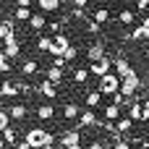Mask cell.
I'll list each match as a JSON object with an SVG mask.
<instances>
[{"label":"cell","instance_id":"3957f363","mask_svg":"<svg viewBox=\"0 0 149 149\" xmlns=\"http://www.w3.org/2000/svg\"><path fill=\"white\" fill-rule=\"evenodd\" d=\"M141 86H144V84H141V79H139V73H136V71H131L128 76H123V79H120V92H123L126 97H134Z\"/></svg>","mask_w":149,"mask_h":149},{"label":"cell","instance_id":"6da1fadb","mask_svg":"<svg viewBox=\"0 0 149 149\" xmlns=\"http://www.w3.org/2000/svg\"><path fill=\"white\" fill-rule=\"evenodd\" d=\"M24 139H26L34 149H42L45 144H50V141H58V139H55V134H52V131H47V128H29Z\"/></svg>","mask_w":149,"mask_h":149},{"label":"cell","instance_id":"83f0119b","mask_svg":"<svg viewBox=\"0 0 149 149\" xmlns=\"http://www.w3.org/2000/svg\"><path fill=\"white\" fill-rule=\"evenodd\" d=\"M92 18L100 21V24H107V21H110V10H107V8H97V10L92 13Z\"/></svg>","mask_w":149,"mask_h":149},{"label":"cell","instance_id":"d6986e66","mask_svg":"<svg viewBox=\"0 0 149 149\" xmlns=\"http://www.w3.org/2000/svg\"><path fill=\"white\" fill-rule=\"evenodd\" d=\"M8 113L13 120H24L26 118V105L24 102H16V105H8Z\"/></svg>","mask_w":149,"mask_h":149},{"label":"cell","instance_id":"e575fe53","mask_svg":"<svg viewBox=\"0 0 149 149\" xmlns=\"http://www.w3.org/2000/svg\"><path fill=\"white\" fill-rule=\"evenodd\" d=\"M136 10L147 13V10H149V0H136Z\"/></svg>","mask_w":149,"mask_h":149},{"label":"cell","instance_id":"ba28073f","mask_svg":"<svg viewBox=\"0 0 149 149\" xmlns=\"http://www.w3.org/2000/svg\"><path fill=\"white\" fill-rule=\"evenodd\" d=\"M5 42V47H3V52L13 60V58H21V42H18V37L13 34V37H8V39H3Z\"/></svg>","mask_w":149,"mask_h":149},{"label":"cell","instance_id":"ffe728a7","mask_svg":"<svg viewBox=\"0 0 149 149\" xmlns=\"http://www.w3.org/2000/svg\"><path fill=\"white\" fill-rule=\"evenodd\" d=\"M131 71H134V68H131V63H128L126 58H115V73H118L120 79H123V76H128Z\"/></svg>","mask_w":149,"mask_h":149},{"label":"cell","instance_id":"52a82bcc","mask_svg":"<svg viewBox=\"0 0 149 149\" xmlns=\"http://www.w3.org/2000/svg\"><path fill=\"white\" fill-rule=\"evenodd\" d=\"M105 55H107L105 39H97V42H92V45H89V50H86V58H89V63H94V60H102Z\"/></svg>","mask_w":149,"mask_h":149},{"label":"cell","instance_id":"4fadbf2b","mask_svg":"<svg viewBox=\"0 0 149 149\" xmlns=\"http://www.w3.org/2000/svg\"><path fill=\"white\" fill-rule=\"evenodd\" d=\"M102 97H105V94H102V92L94 86V89H92V92L84 97V105H86V107H94V110H97V107L102 105Z\"/></svg>","mask_w":149,"mask_h":149},{"label":"cell","instance_id":"f546056e","mask_svg":"<svg viewBox=\"0 0 149 149\" xmlns=\"http://www.w3.org/2000/svg\"><path fill=\"white\" fill-rule=\"evenodd\" d=\"M0 71H3L5 76H8L10 71H13V65H10V58H8L5 52H0Z\"/></svg>","mask_w":149,"mask_h":149},{"label":"cell","instance_id":"cb8c5ba5","mask_svg":"<svg viewBox=\"0 0 149 149\" xmlns=\"http://www.w3.org/2000/svg\"><path fill=\"white\" fill-rule=\"evenodd\" d=\"M37 5H39V10H45V13H55L63 3H60V0H37Z\"/></svg>","mask_w":149,"mask_h":149},{"label":"cell","instance_id":"277c9868","mask_svg":"<svg viewBox=\"0 0 149 149\" xmlns=\"http://www.w3.org/2000/svg\"><path fill=\"white\" fill-rule=\"evenodd\" d=\"M79 128H102V120L94 115V107H84L81 115H79Z\"/></svg>","mask_w":149,"mask_h":149},{"label":"cell","instance_id":"484cf974","mask_svg":"<svg viewBox=\"0 0 149 149\" xmlns=\"http://www.w3.org/2000/svg\"><path fill=\"white\" fill-rule=\"evenodd\" d=\"M118 21H120L123 26H131V24L136 21V13H134V10H128V8H123V10L118 13Z\"/></svg>","mask_w":149,"mask_h":149},{"label":"cell","instance_id":"f1b7e54d","mask_svg":"<svg viewBox=\"0 0 149 149\" xmlns=\"http://www.w3.org/2000/svg\"><path fill=\"white\" fill-rule=\"evenodd\" d=\"M10 113H8V107H3L0 110V131H5V128H10Z\"/></svg>","mask_w":149,"mask_h":149},{"label":"cell","instance_id":"4dcf8cb0","mask_svg":"<svg viewBox=\"0 0 149 149\" xmlns=\"http://www.w3.org/2000/svg\"><path fill=\"white\" fill-rule=\"evenodd\" d=\"M86 31H89V34H100V31H102V24L94 21V18H89V21H86Z\"/></svg>","mask_w":149,"mask_h":149},{"label":"cell","instance_id":"f6af8a7d","mask_svg":"<svg viewBox=\"0 0 149 149\" xmlns=\"http://www.w3.org/2000/svg\"><path fill=\"white\" fill-rule=\"evenodd\" d=\"M147 58H149V47H147Z\"/></svg>","mask_w":149,"mask_h":149},{"label":"cell","instance_id":"836d02e7","mask_svg":"<svg viewBox=\"0 0 149 149\" xmlns=\"http://www.w3.org/2000/svg\"><path fill=\"white\" fill-rule=\"evenodd\" d=\"M55 45H60V47H71V39H68L65 34L58 31V34H55Z\"/></svg>","mask_w":149,"mask_h":149},{"label":"cell","instance_id":"ac0fdd59","mask_svg":"<svg viewBox=\"0 0 149 149\" xmlns=\"http://www.w3.org/2000/svg\"><path fill=\"white\" fill-rule=\"evenodd\" d=\"M16 144H18V131L10 126V128H5V131H3V147L8 149V147H16Z\"/></svg>","mask_w":149,"mask_h":149},{"label":"cell","instance_id":"8992f818","mask_svg":"<svg viewBox=\"0 0 149 149\" xmlns=\"http://www.w3.org/2000/svg\"><path fill=\"white\" fill-rule=\"evenodd\" d=\"M58 144H60V149H68V147H73V144H81V128H79V126H76V128H68L65 134L58 136Z\"/></svg>","mask_w":149,"mask_h":149},{"label":"cell","instance_id":"e0dca14e","mask_svg":"<svg viewBox=\"0 0 149 149\" xmlns=\"http://www.w3.org/2000/svg\"><path fill=\"white\" fill-rule=\"evenodd\" d=\"M31 16H34V13L29 10V5H16V10H13V18H16L18 24H29Z\"/></svg>","mask_w":149,"mask_h":149},{"label":"cell","instance_id":"9c48e42d","mask_svg":"<svg viewBox=\"0 0 149 149\" xmlns=\"http://www.w3.org/2000/svg\"><path fill=\"white\" fill-rule=\"evenodd\" d=\"M18 94H21L18 84H16L13 79H5V81H3V86H0V97H3V100H8V97H18Z\"/></svg>","mask_w":149,"mask_h":149},{"label":"cell","instance_id":"ab89813d","mask_svg":"<svg viewBox=\"0 0 149 149\" xmlns=\"http://www.w3.org/2000/svg\"><path fill=\"white\" fill-rule=\"evenodd\" d=\"M16 5H31V0H16Z\"/></svg>","mask_w":149,"mask_h":149},{"label":"cell","instance_id":"9a60e30c","mask_svg":"<svg viewBox=\"0 0 149 149\" xmlns=\"http://www.w3.org/2000/svg\"><path fill=\"white\" fill-rule=\"evenodd\" d=\"M47 26V18H45V10H39V13H34L31 18H29V29L31 31H42Z\"/></svg>","mask_w":149,"mask_h":149},{"label":"cell","instance_id":"7c38bea8","mask_svg":"<svg viewBox=\"0 0 149 149\" xmlns=\"http://www.w3.org/2000/svg\"><path fill=\"white\" fill-rule=\"evenodd\" d=\"M45 79H50V81H55V84L60 86V84H63V79H65V68L50 65V68H45Z\"/></svg>","mask_w":149,"mask_h":149},{"label":"cell","instance_id":"7a4b0ae2","mask_svg":"<svg viewBox=\"0 0 149 149\" xmlns=\"http://www.w3.org/2000/svg\"><path fill=\"white\" fill-rule=\"evenodd\" d=\"M97 89L105 94V97H113L118 89H120V76L115 73V71H110V73H105L102 79H100V84H97Z\"/></svg>","mask_w":149,"mask_h":149},{"label":"cell","instance_id":"7bdbcfd3","mask_svg":"<svg viewBox=\"0 0 149 149\" xmlns=\"http://www.w3.org/2000/svg\"><path fill=\"white\" fill-rule=\"evenodd\" d=\"M60 3H63V5H73V0H60Z\"/></svg>","mask_w":149,"mask_h":149},{"label":"cell","instance_id":"f35d334b","mask_svg":"<svg viewBox=\"0 0 149 149\" xmlns=\"http://www.w3.org/2000/svg\"><path fill=\"white\" fill-rule=\"evenodd\" d=\"M42 149H60V144H55V141H50V144H45Z\"/></svg>","mask_w":149,"mask_h":149},{"label":"cell","instance_id":"60d3db41","mask_svg":"<svg viewBox=\"0 0 149 149\" xmlns=\"http://www.w3.org/2000/svg\"><path fill=\"white\" fill-rule=\"evenodd\" d=\"M141 24H144V26L149 29V16H147V13H144V18H141Z\"/></svg>","mask_w":149,"mask_h":149},{"label":"cell","instance_id":"8d00e7d4","mask_svg":"<svg viewBox=\"0 0 149 149\" xmlns=\"http://www.w3.org/2000/svg\"><path fill=\"white\" fill-rule=\"evenodd\" d=\"M86 149H110V147H107V144H102V141H92Z\"/></svg>","mask_w":149,"mask_h":149},{"label":"cell","instance_id":"d590c367","mask_svg":"<svg viewBox=\"0 0 149 149\" xmlns=\"http://www.w3.org/2000/svg\"><path fill=\"white\" fill-rule=\"evenodd\" d=\"M89 3H92V0H73V5H71V8H86Z\"/></svg>","mask_w":149,"mask_h":149},{"label":"cell","instance_id":"603a6c76","mask_svg":"<svg viewBox=\"0 0 149 149\" xmlns=\"http://www.w3.org/2000/svg\"><path fill=\"white\" fill-rule=\"evenodd\" d=\"M120 105H115V102H110V105H105V120H118L120 118Z\"/></svg>","mask_w":149,"mask_h":149},{"label":"cell","instance_id":"30bf717a","mask_svg":"<svg viewBox=\"0 0 149 149\" xmlns=\"http://www.w3.org/2000/svg\"><path fill=\"white\" fill-rule=\"evenodd\" d=\"M37 92H42L47 100H55V97H58V84H55V81H50V79H42V81H39V86H37Z\"/></svg>","mask_w":149,"mask_h":149},{"label":"cell","instance_id":"bcb514c9","mask_svg":"<svg viewBox=\"0 0 149 149\" xmlns=\"http://www.w3.org/2000/svg\"><path fill=\"white\" fill-rule=\"evenodd\" d=\"M5 3H8V0H5Z\"/></svg>","mask_w":149,"mask_h":149},{"label":"cell","instance_id":"d6a6232c","mask_svg":"<svg viewBox=\"0 0 149 149\" xmlns=\"http://www.w3.org/2000/svg\"><path fill=\"white\" fill-rule=\"evenodd\" d=\"M71 18L84 21V18H86V8H73V10H71Z\"/></svg>","mask_w":149,"mask_h":149},{"label":"cell","instance_id":"2e32d148","mask_svg":"<svg viewBox=\"0 0 149 149\" xmlns=\"http://www.w3.org/2000/svg\"><path fill=\"white\" fill-rule=\"evenodd\" d=\"M16 34V18H3V24H0V37L3 39H8V37H13Z\"/></svg>","mask_w":149,"mask_h":149},{"label":"cell","instance_id":"44dd1931","mask_svg":"<svg viewBox=\"0 0 149 149\" xmlns=\"http://www.w3.org/2000/svg\"><path fill=\"white\" fill-rule=\"evenodd\" d=\"M37 118H39V120H52V118H55V107L47 105V102L39 105V107H37Z\"/></svg>","mask_w":149,"mask_h":149},{"label":"cell","instance_id":"d4e9b609","mask_svg":"<svg viewBox=\"0 0 149 149\" xmlns=\"http://www.w3.org/2000/svg\"><path fill=\"white\" fill-rule=\"evenodd\" d=\"M39 71V63L37 60H24L21 63V76H34Z\"/></svg>","mask_w":149,"mask_h":149},{"label":"cell","instance_id":"7402d4cb","mask_svg":"<svg viewBox=\"0 0 149 149\" xmlns=\"http://www.w3.org/2000/svg\"><path fill=\"white\" fill-rule=\"evenodd\" d=\"M89 76H92L89 65H86V68L81 65V68H76V71H73V84H86V81H89Z\"/></svg>","mask_w":149,"mask_h":149},{"label":"cell","instance_id":"ee69618b","mask_svg":"<svg viewBox=\"0 0 149 149\" xmlns=\"http://www.w3.org/2000/svg\"><path fill=\"white\" fill-rule=\"evenodd\" d=\"M68 149H84V147H81V144H73V147H68Z\"/></svg>","mask_w":149,"mask_h":149},{"label":"cell","instance_id":"4316f807","mask_svg":"<svg viewBox=\"0 0 149 149\" xmlns=\"http://www.w3.org/2000/svg\"><path fill=\"white\" fill-rule=\"evenodd\" d=\"M52 45H55V37H39V39H37V50H39V52H50Z\"/></svg>","mask_w":149,"mask_h":149},{"label":"cell","instance_id":"8fae6325","mask_svg":"<svg viewBox=\"0 0 149 149\" xmlns=\"http://www.w3.org/2000/svg\"><path fill=\"white\" fill-rule=\"evenodd\" d=\"M134 123H136V120H134V118H131L128 113H126V115H120V118L115 120V126H118V134H123V136H128V134L134 131Z\"/></svg>","mask_w":149,"mask_h":149},{"label":"cell","instance_id":"b9f144b4","mask_svg":"<svg viewBox=\"0 0 149 149\" xmlns=\"http://www.w3.org/2000/svg\"><path fill=\"white\" fill-rule=\"evenodd\" d=\"M144 107L149 110V94H144Z\"/></svg>","mask_w":149,"mask_h":149},{"label":"cell","instance_id":"1f68e13d","mask_svg":"<svg viewBox=\"0 0 149 149\" xmlns=\"http://www.w3.org/2000/svg\"><path fill=\"white\" fill-rule=\"evenodd\" d=\"M63 58H65V60H68V63H73V60H76V58H79V50H76V47H73V45H71V47H65V52H63Z\"/></svg>","mask_w":149,"mask_h":149},{"label":"cell","instance_id":"5b68a950","mask_svg":"<svg viewBox=\"0 0 149 149\" xmlns=\"http://www.w3.org/2000/svg\"><path fill=\"white\" fill-rule=\"evenodd\" d=\"M115 68V60H110L107 55L102 58V60H94V63H89V71H92V76H97V79H102L105 73H110Z\"/></svg>","mask_w":149,"mask_h":149},{"label":"cell","instance_id":"74e56055","mask_svg":"<svg viewBox=\"0 0 149 149\" xmlns=\"http://www.w3.org/2000/svg\"><path fill=\"white\" fill-rule=\"evenodd\" d=\"M13 149H34V147H31V144H29V141L24 139V141H18V144H16V147H13Z\"/></svg>","mask_w":149,"mask_h":149},{"label":"cell","instance_id":"5bb4252c","mask_svg":"<svg viewBox=\"0 0 149 149\" xmlns=\"http://www.w3.org/2000/svg\"><path fill=\"white\" fill-rule=\"evenodd\" d=\"M81 110H84V107H79L76 102H65V105H63V118H65V120H79Z\"/></svg>","mask_w":149,"mask_h":149}]
</instances>
